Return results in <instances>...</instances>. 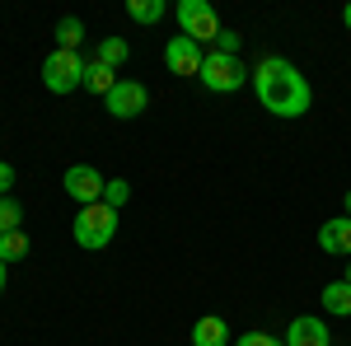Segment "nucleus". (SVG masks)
Returning a JSON list of instances; mask_svg holds the SVG:
<instances>
[{
    "label": "nucleus",
    "instance_id": "6",
    "mask_svg": "<svg viewBox=\"0 0 351 346\" xmlns=\"http://www.w3.org/2000/svg\"><path fill=\"white\" fill-rule=\"evenodd\" d=\"M61 187H66V197H71L75 206H94V201H104L108 178H104L94 164H71V169H66V178H61Z\"/></svg>",
    "mask_w": 351,
    "mask_h": 346
},
{
    "label": "nucleus",
    "instance_id": "19",
    "mask_svg": "<svg viewBox=\"0 0 351 346\" xmlns=\"http://www.w3.org/2000/svg\"><path fill=\"white\" fill-rule=\"evenodd\" d=\"M127 201H132V183H127V178H112V183L104 187V206H112V211H122Z\"/></svg>",
    "mask_w": 351,
    "mask_h": 346
},
{
    "label": "nucleus",
    "instance_id": "14",
    "mask_svg": "<svg viewBox=\"0 0 351 346\" xmlns=\"http://www.w3.org/2000/svg\"><path fill=\"white\" fill-rule=\"evenodd\" d=\"M324 309H328V314H337V319H347V314H351V286H347V281L324 286Z\"/></svg>",
    "mask_w": 351,
    "mask_h": 346
},
{
    "label": "nucleus",
    "instance_id": "13",
    "mask_svg": "<svg viewBox=\"0 0 351 346\" xmlns=\"http://www.w3.org/2000/svg\"><path fill=\"white\" fill-rule=\"evenodd\" d=\"M127 56H132V47H127V38H99V52H94V61H104L108 71H117V66H127Z\"/></svg>",
    "mask_w": 351,
    "mask_h": 346
},
{
    "label": "nucleus",
    "instance_id": "9",
    "mask_svg": "<svg viewBox=\"0 0 351 346\" xmlns=\"http://www.w3.org/2000/svg\"><path fill=\"white\" fill-rule=\"evenodd\" d=\"M286 346H332V332H328L324 319L314 314H300L291 328H286Z\"/></svg>",
    "mask_w": 351,
    "mask_h": 346
},
{
    "label": "nucleus",
    "instance_id": "4",
    "mask_svg": "<svg viewBox=\"0 0 351 346\" xmlns=\"http://www.w3.org/2000/svg\"><path fill=\"white\" fill-rule=\"evenodd\" d=\"M43 84H47L52 94H75V89L84 84V56L56 47V52L43 61Z\"/></svg>",
    "mask_w": 351,
    "mask_h": 346
},
{
    "label": "nucleus",
    "instance_id": "8",
    "mask_svg": "<svg viewBox=\"0 0 351 346\" xmlns=\"http://www.w3.org/2000/svg\"><path fill=\"white\" fill-rule=\"evenodd\" d=\"M202 61H206V56H202V47H197L192 38H183V33L169 38V47H164V66H169L173 75H202Z\"/></svg>",
    "mask_w": 351,
    "mask_h": 346
},
{
    "label": "nucleus",
    "instance_id": "26",
    "mask_svg": "<svg viewBox=\"0 0 351 346\" xmlns=\"http://www.w3.org/2000/svg\"><path fill=\"white\" fill-rule=\"evenodd\" d=\"M347 215H351V192H347Z\"/></svg>",
    "mask_w": 351,
    "mask_h": 346
},
{
    "label": "nucleus",
    "instance_id": "16",
    "mask_svg": "<svg viewBox=\"0 0 351 346\" xmlns=\"http://www.w3.org/2000/svg\"><path fill=\"white\" fill-rule=\"evenodd\" d=\"M127 14L136 24H155V19H164V0H127Z\"/></svg>",
    "mask_w": 351,
    "mask_h": 346
},
{
    "label": "nucleus",
    "instance_id": "23",
    "mask_svg": "<svg viewBox=\"0 0 351 346\" xmlns=\"http://www.w3.org/2000/svg\"><path fill=\"white\" fill-rule=\"evenodd\" d=\"M10 262H0V295H5V281H10V271H5Z\"/></svg>",
    "mask_w": 351,
    "mask_h": 346
},
{
    "label": "nucleus",
    "instance_id": "5",
    "mask_svg": "<svg viewBox=\"0 0 351 346\" xmlns=\"http://www.w3.org/2000/svg\"><path fill=\"white\" fill-rule=\"evenodd\" d=\"M197 80L206 84L211 94H234L243 80H248V71H243L239 56H220V52H206V61H202V75Z\"/></svg>",
    "mask_w": 351,
    "mask_h": 346
},
{
    "label": "nucleus",
    "instance_id": "25",
    "mask_svg": "<svg viewBox=\"0 0 351 346\" xmlns=\"http://www.w3.org/2000/svg\"><path fill=\"white\" fill-rule=\"evenodd\" d=\"M342 281H347V286H351V262H347V276H342Z\"/></svg>",
    "mask_w": 351,
    "mask_h": 346
},
{
    "label": "nucleus",
    "instance_id": "21",
    "mask_svg": "<svg viewBox=\"0 0 351 346\" xmlns=\"http://www.w3.org/2000/svg\"><path fill=\"white\" fill-rule=\"evenodd\" d=\"M234 346H286V337H271V332H243Z\"/></svg>",
    "mask_w": 351,
    "mask_h": 346
},
{
    "label": "nucleus",
    "instance_id": "2",
    "mask_svg": "<svg viewBox=\"0 0 351 346\" xmlns=\"http://www.w3.org/2000/svg\"><path fill=\"white\" fill-rule=\"evenodd\" d=\"M71 234H75V243H80V248L99 253V248H108L112 234H117V211H112V206H104V201L80 206V211H75V220H71Z\"/></svg>",
    "mask_w": 351,
    "mask_h": 346
},
{
    "label": "nucleus",
    "instance_id": "22",
    "mask_svg": "<svg viewBox=\"0 0 351 346\" xmlns=\"http://www.w3.org/2000/svg\"><path fill=\"white\" fill-rule=\"evenodd\" d=\"M10 187H14V164L0 160V197H10Z\"/></svg>",
    "mask_w": 351,
    "mask_h": 346
},
{
    "label": "nucleus",
    "instance_id": "1",
    "mask_svg": "<svg viewBox=\"0 0 351 346\" xmlns=\"http://www.w3.org/2000/svg\"><path fill=\"white\" fill-rule=\"evenodd\" d=\"M253 94H258V103L267 108V112H276V117H304V112L314 108L309 80L300 75L286 56H267V61L253 71Z\"/></svg>",
    "mask_w": 351,
    "mask_h": 346
},
{
    "label": "nucleus",
    "instance_id": "18",
    "mask_svg": "<svg viewBox=\"0 0 351 346\" xmlns=\"http://www.w3.org/2000/svg\"><path fill=\"white\" fill-rule=\"evenodd\" d=\"M19 220H24V206H19L14 197H0V234H14Z\"/></svg>",
    "mask_w": 351,
    "mask_h": 346
},
{
    "label": "nucleus",
    "instance_id": "20",
    "mask_svg": "<svg viewBox=\"0 0 351 346\" xmlns=\"http://www.w3.org/2000/svg\"><path fill=\"white\" fill-rule=\"evenodd\" d=\"M239 47H243L239 28H220V38H216V52H220V56H239Z\"/></svg>",
    "mask_w": 351,
    "mask_h": 346
},
{
    "label": "nucleus",
    "instance_id": "24",
    "mask_svg": "<svg viewBox=\"0 0 351 346\" xmlns=\"http://www.w3.org/2000/svg\"><path fill=\"white\" fill-rule=\"evenodd\" d=\"M342 24H347V28H351V5H347V10H342Z\"/></svg>",
    "mask_w": 351,
    "mask_h": 346
},
{
    "label": "nucleus",
    "instance_id": "10",
    "mask_svg": "<svg viewBox=\"0 0 351 346\" xmlns=\"http://www.w3.org/2000/svg\"><path fill=\"white\" fill-rule=\"evenodd\" d=\"M319 248L332 253V258H351V215H337V220L319 225Z\"/></svg>",
    "mask_w": 351,
    "mask_h": 346
},
{
    "label": "nucleus",
    "instance_id": "15",
    "mask_svg": "<svg viewBox=\"0 0 351 346\" xmlns=\"http://www.w3.org/2000/svg\"><path fill=\"white\" fill-rule=\"evenodd\" d=\"M80 42H84V24L75 14H66V19L56 24V47H61V52H75Z\"/></svg>",
    "mask_w": 351,
    "mask_h": 346
},
{
    "label": "nucleus",
    "instance_id": "12",
    "mask_svg": "<svg viewBox=\"0 0 351 346\" xmlns=\"http://www.w3.org/2000/svg\"><path fill=\"white\" fill-rule=\"evenodd\" d=\"M112 84H117V71H108L104 61H89V66H84V89H89V94H104V99H108Z\"/></svg>",
    "mask_w": 351,
    "mask_h": 346
},
{
    "label": "nucleus",
    "instance_id": "3",
    "mask_svg": "<svg viewBox=\"0 0 351 346\" xmlns=\"http://www.w3.org/2000/svg\"><path fill=\"white\" fill-rule=\"evenodd\" d=\"M178 28H183V38H192L197 47L202 42H216L220 38V14L211 0H178Z\"/></svg>",
    "mask_w": 351,
    "mask_h": 346
},
{
    "label": "nucleus",
    "instance_id": "7",
    "mask_svg": "<svg viewBox=\"0 0 351 346\" xmlns=\"http://www.w3.org/2000/svg\"><path fill=\"white\" fill-rule=\"evenodd\" d=\"M104 103H108L112 117L132 122V117H141V112H145V103H150V89H145V84H136V80H117Z\"/></svg>",
    "mask_w": 351,
    "mask_h": 346
},
{
    "label": "nucleus",
    "instance_id": "17",
    "mask_svg": "<svg viewBox=\"0 0 351 346\" xmlns=\"http://www.w3.org/2000/svg\"><path fill=\"white\" fill-rule=\"evenodd\" d=\"M28 253V234L14 230V234H0V262H19Z\"/></svg>",
    "mask_w": 351,
    "mask_h": 346
},
{
    "label": "nucleus",
    "instance_id": "11",
    "mask_svg": "<svg viewBox=\"0 0 351 346\" xmlns=\"http://www.w3.org/2000/svg\"><path fill=\"white\" fill-rule=\"evenodd\" d=\"M230 342V323L220 314H206V319L192 323V346H225Z\"/></svg>",
    "mask_w": 351,
    "mask_h": 346
}]
</instances>
